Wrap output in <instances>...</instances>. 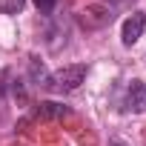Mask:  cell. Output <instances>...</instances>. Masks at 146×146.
<instances>
[{
  "label": "cell",
  "mask_w": 146,
  "mask_h": 146,
  "mask_svg": "<svg viewBox=\"0 0 146 146\" xmlns=\"http://www.w3.org/2000/svg\"><path fill=\"white\" fill-rule=\"evenodd\" d=\"M86 66L83 63H75V66H63V69H57V72H52V75L46 78V89H52V92H57V95H66V92H75L83 80H86Z\"/></svg>",
  "instance_id": "6da1fadb"
},
{
  "label": "cell",
  "mask_w": 146,
  "mask_h": 146,
  "mask_svg": "<svg viewBox=\"0 0 146 146\" xmlns=\"http://www.w3.org/2000/svg\"><path fill=\"white\" fill-rule=\"evenodd\" d=\"M143 29H146V15H143V12L129 15V17L123 20V29H120V40H123V46H135V43L140 40Z\"/></svg>",
  "instance_id": "7a4b0ae2"
},
{
  "label": "cell",
  "mask_w": 146,
  "mask_h": 146,
  "mask_svg": "<svg viewBox=\"0 0 146 146\" xmlns=\"http://www.w3.org/2000/svg\"><path fill=\"white\" fill-rule=\"evenodd\" d=\"M123 109L126 112H146V83L143 80H132L129 89H126V98H123Z\"/></svg>",
  "instance_id": "3957f363"
},
{
  "label": "cell",
  "mask_w": 146,
  "mask_h": 146,
  "mask_svg": "<svg viewBox=\"0 0 146 146\" xmlns=\"http://www.w3.org/2000/svg\"><path fill=\"white\" fill-rule=\"evenodd\" d=\"M40 115L43 117H63V115H69V109L60 103H40Z\"/></svg>",
  "instance_id": "277c9868"
},
{
  "label": "cell",
  "mask_w": 146,
  "mask_h": 146,
  "mask_svg": "<svg viewBox=\"0 0 146 146\" xmlns=\"http://www.w3.org/2000/svg\"><path fill=\"white\" fill-rule=\"evenodd\" d=\"M26 6V0H0V12L3 15H20Z\"/></svg>",
  "instance_id": "5b68a950"
},
{
  "label": "cell",
  "mask_w": 146,
  "mask_h": 146,
  "mask_svg": "<svg viewBox=\"0 0 146 146\" xmlns=\"http://www.w3.org/2000/svg\"><path fill=\"white\" fill-rule=\"evenodd\" d=\"M32 3H35V9H37L40 15H52L54 6H57V0H32Z\"/></svg>",
  "instance_id": "8992f818"
},
{
  "label": "cell",
  "mask_w": 146,
  "mask_h": 146,
  "mask_svg": "<svg viewBox=\"0 0 146 146\" xmlns=\"http://www.w3.org/2000/svg\"><path fill=\"white\" fill-rule=\"evenodd\" d=\"M112 146H120V143H112Z\"/></svg>",
  "instance_id": "52a82bcc"
}]
</instances>
